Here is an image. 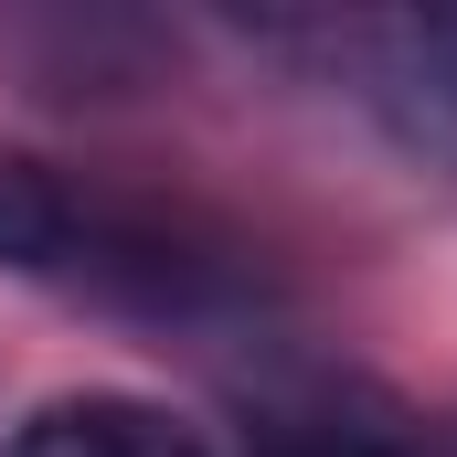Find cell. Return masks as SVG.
<instances>
[{"instance_id": "6da1fadb", "label": "cell", "mask_w": 457, "mask_h": 457, "mask_svg": "<svg viewBox=\"0 0 457 457\" xmlns=\"http://www.w3.org/2000/svg\"><path fill=\"white\" fill-rule=\"evenodd\" d=\"M351 54H361V96H372V117H383L415 160L457 170V11L372 21V32H351Z\"/></svg>"}, {"instance_id": "7a4b0ae2", "label": "cell", "mask_w": 457, "mask_h": 457, "mask_svg": "<svg viewBox=\"0 0 457 457\" xmlns=\"http://www.w3.org/2000/svg\"><path fill=\"white\" fill-rule=\"evenodd\" d=\"M0 457H213V447L138 394H64V404L21 415Z\"/></svg>"}, {"instance_id": "3957f363", "label": "cell", "mask_w": 457, "mask_h": 457, "mask_svg": "<svg viewBox=\"0 0 457 457\" xmlns=\"http://www.w3.org/2000/svg\"><path fill=\"white\" fill-rule=\"evenodd\" d=\"M64 245H75V203H64V181H54L43 160L0 149V266H54Z\"/></svg>"}, {"instance_id": "277c9868", "label": "cell", "mask_w": 457, "mask_h": 457, "mask_svg": "<svg viewBox=\"0 0 457 457\" xmlns=\"http://www.w3.org/2000/svg\"><path fill=\"white\" fill-rule=\"evenodd\" d=\"M234 457H404V447H394V426H372L351 404H298V415H266Z\"/></svg>"}]
</instances>
